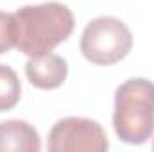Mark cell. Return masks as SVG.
<instances>
[{"instance_id": "6da1fadb", "label": "cell", "mask_w": 154, "mask_h": 152, "mask_svg": "<svg viewBox=\"0 0 154 152\" xmlns=\"http://www.w3.org/2000/svg\"><path fill=\"white\" fill-rule=\"evenodd\" d=\"M13 18L14 47L29 57L52 52L59 43L72 36L75 27L74 13L59 2L23 5L13 13Z\"/></svg>"}, {"instance_id": "7a4b0ae2", "label": "cell", "mask_w": 154, "mask_h": 152, "mask_svg": "<svg viewBox=\"0 0 154 152\" xmlns=\"http://www.w3.org/2000/svg\"><path fill=\"white\" fill-rule=\"evenodd\" d=\"M113 127L116 136L129 145H142L152 136L154 82L134 77L116 88Z\"/></svg>"}, {"instance_id": "3957f363", "label": "cell", "mask_w": 154, "mask_h": 152, "mask_svg": "<svg viewBox=\"0 0 154 152\" xmlns=\"http://www.w3.org/2000/svg\"><path fill=\"white\" fill-rule=\"evenodd\" d=\"M133 47L129 27L115 16H99L88 22L81 36V52L93 65H115Z\"/></svg>"}, {"instance_id": "277c9868", "label": "cell", "mask_w": 154, "mask_h": 152, "mask_svg": "<svg viewBox=\"0 0 154 152\" xmlns=\"http://www.w3.org/2000/svg\"><path fill=\"white\" fill-rule=\"evenodd\" d=\"M50 152H104L109 141L102 125L82 116H66L54 123L48 132Z\"/></svg>"}, {"instance_id": "5b68a950", "label": "cell", "mask_w": 154, "mask_h": 152, "mask_svg": "<svg viewBox=\"0 0 154 152\" xmlns=\"http://www.w3.org/2000/svg\"><path fill=\"white\" fill-rule=\"evenodd\" d=\"M25 75L29 82L39 90H56L68 75V63L57 54H43L38 57H29L25 63Z\"/></svg>"}, {"instance_id": "8992f818", "label": "cell", "mask_w": 154, "mask_h": 152, "mask_svg": "<svg viewBox=\"0 0 154 152\" xmlns=\"http://www.w3.org/2000/svg\"><path fill=\"white\" fill-rule=\"evenodd\" d=\"M41 140L38 131L23 120H7L0 123V152H38Z\"/></svg>"}, {"instance_id": "52a82bcc", "label": "cell", "mask_w": 154, "mask_h": 152, "mask_svg": "<svg viewBox=\"0 0 154 152\" xmlns=\"http://www.w3.org/2000/svg\"><path fill=\"white\" fill-rule=\"evenodd\" d=\"M22 97V84L16 72L7 66L0 65V111L13 109Z\"/></svg>"}, {"instance_id": "ba28073f", "label": "cell", "mask_w": 154, "mask_h": 152, "mask_svg": "<svg viewBox=\"0 0 154 152\" xmlns=\"http://www.w3.org/2000/svg\"><path fill=\"white\" fill-rule=\"evenodd\" d=\"M14 45V18L11 13L0 11V54L9 52Z\"/></svg>"}, {"instance_id": "9c48e42d", "label": "cell", "mask_w": 154, "mask_h": 152, "mask_svg": "<svg viewBox=\"0 0 154 152\" xmlns=\"http://www.w3.org/2000/svg\"><path fill=\"white\" fill-rule=\"evenodd\" d=\"M152 149H154V143H152Z\"/></svg>"}]
</instances>
